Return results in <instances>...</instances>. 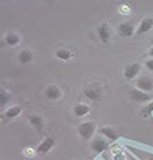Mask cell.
Returning <instances> with one entry per match:
<instances>
[{
  "label": "cell",
  "mask_w": 153,
  "mask_h": 160,
  "mask_svg": "<svg viewBox=\"0 0 153 160\" xmlns=\"http://www.w3.org/2000/svg\"><path fill=\"white\" fill-rule=\"evenodd\" d=\"M149 55H150L151 58H153V48H151L150 51H149Z\"/></svg>",
  "instance_id": "7402d4cb"
},
{
  "label": "cell",
  "mask_w": 153,
  "mask_h": 160,
  "mask_svg": "<svg viewBox=\"0 0 153 160\" xmlns=\"http://www.w3.org/2000/svg\"><path fill=\"white\" fill-rule=\"evenodd\" d=\"M136 32V26L134 22H123L118 25L117 27V33L121 37H124V38H130V37L134 36Z\"/></svg>",
  "instance_id": "7a4b0ae2"
},
{
  "label": "cell",
  "mask_w": 153,
  "mask_h": 160,
  "mask_svg": "<svg viewBox=\"0 0 153 160\" xmlns=\"http://www.w3.org/2000/svg\"><path fill=\"white\" fill-rule=\"evenodd\" d=\"M54 144H55V141H54L53 138H50V137L45 138V139L41 142L40 146H38L36 152L37 153H41V154L47 153L50 150H52V148L54 147Z\"/></svg>",
  "instance_id": "9c48e42d"
},
{
  "label": "cell",
  "mask_w": 153,
  "mask_h": 160,
  "mask_svg": "<svg viewBox=\"0 0 153 160\" xmlns=\"http://www.w3.org/2000/svg\"><path fill=\"white\" fill-rule=\"evenodd\" d=\"M45 96L46 98H48V99L51 100H57L61 98L62 92H61V90H60V88L57 86L50 85V86H47V88L45 90Z\"/></svg>",
  "instance_id": "30bf717a"
},
{
  "label": "cell",
  "mask_w": 153,
  "mask_h": 160,
  "mask_svg": "<svg viewBox=\"0 0 153 160\" xmlns=\"http://www.w3.org/2000/svg\"><path fill=\"white\" fill-rule=\"evenodd\" d=\"M96 123L92 121H87L83 123L79 124L78 126V133L80 134V137L85 139V140H90L91 138L95 135L96 132Z\"/></svg>",
  "instance_id": "6da1fadb"
},
{
  "label": "cell",
  "mask_w": 153,
  "mask_h": 160,
  "mask_svg": "<svg viewBox=\"0 0 153 160\" xmlns=\"http://www.w3.org/2000/svg\"><path fill=\"white\" fill-rule=\"evenodd\" d=\"M152 28H153V18H150V17L144 18V19L141 20V23L137 26L135 35L136 36H142V35L149 33Z\"/></svg>",
  "instance_id": "8992f818"
},
{
  "label": "cell",
  "mask_w": 153,
  "mask_h": 160,
  "mask_svg": "<svg viewBox=\"0 0 153 160\" xmlns=\"http://www.w3.org/2000/svg\"><path fill=\"white\" fill-rule=\"evenodd\" d=\"M100 133L105 138L109 139V140H116L117 138H118V133H117L113 128H109V126L102 128V129L100 130Z\"/></svg>",
  "instance_id": "9a60e30c"
},
{
  "label": "cell",
  "mask_w": 153,
  "mask_h": 160,
  "mask_svg": "<svg viewBox=\"0 0 153 160\" xmlns=\"http://www.w3.org/2000/svg\"><path fill=\"white\" fill-rule=\"evenodd\" d=\"M6 43L10 46H16L20 42V36L16 33H9L6 36Z\"/></svg>",
  "instance_id": "2e32d148"
},
{
  "label": "cell",
  "mask_w": 153,
  "mask_h": 160,
  "mask_svg": "<svg viewBox=\"0 0 153 160\" xmlns=\"http://www.w3.org/2000/svg\"><path fill=\"white\" fill-rule=\"evenodd\" d=\"M136 88L141 89L145 92H150L153 90V78L147 74H143L136 80Z\"/></svg>",
  "instance_id": "3957f363"
},
{
  "label": "cell",
  "mask_w": 153,
  "mask_h": 160,
  "mask_svg": "<svg viewBox=\"0 0 153 160\" xmlns=\"http://www.w3.org/2000/svg\"><path fill=\"white\" fill-rule=\"evenodd\" d=\"M9 102H10V94L6 89L0 88V107L6 106Z\"/></svg>",
  "instance_id": "ac0fdd59"
},
{
  "label": "cell",
  "mask_w": 153,
  "mask_h": 160,
  "mask_svg": "<svg viewBox=\"0 0 153 160\" xmlns=\"http://www.w3.org/2000/svg\"><path fill=\"white\" fill-rule=\"evenodd\" d=\"M140 71H141V64H140L139 62L131 63V64L125 67L124 77L127 80H133L139 76Z\"/></svg>",
  "instance_id": "5b68a950"
},
{
  "label": "cell",
  "mask_w": 153,
  "mask_h": 160,
  "mask_svg": "<svg viewBox=\"0 0 153 160\" xmlns=\"http://www.w3.org/2000/svg\"><path fill=\"white\" fill-rule=\"evenodd\" d=\"M55 55H57V58L60 59V60L67 61L72 57V53H71V51H69L67 49H60L55 52Z\"/></svg>",
  "instance_id": "d6986e66"
},
{
  "label": "cell",
  "mask_w": 153,
  "mask_h": 160,
  "mask_svg": "<svg viewBox=\"0 0 153 160\" xmlns=\"http://www.w3.org/2000/svg\"><path fill=\"white\" fill-rule=\"evenodd\" d=\"M28 121L31 125H33L37 131H42L43 128H44V120L43 117L40 116L37 114H32L28 116Z\"/></svg>",
  "instance_id": "7c38bea8"
},
{
  "label": "cell",
  "mask_w": 153,
  "mask_h": 160,
  "mask_svg": "<svg viewBox=\"0 0 153 160\" xmlns=\"http://www.w3.org/2000/svg\"><path fill=\"white\" fill-rule=\"evenodd\" d=\"M107 148H108V142L104 138L97 137L91 141V149H92L95 152H97V153H100V152L105 151Z\"/></svg>",
  "instance_id": "ba28073f"
},
{
  "label": "cell",
  "mask_w": 153,
  "mask_h": 160,
  "mask_svg": "<svg viewBox=\"0 0 153 160\" xmlns=\"http://www.w3.org/2000/svg\"><path fill=\"white\" fill-rule=\"evenodd\" d=\"M145 66H146V68L149 69L150 71H153V58L149 59V60L145 62Z\"/></svg>",
  "instance_id": "44dd1931"
},
{
  "label": "cell",
  "mask_w": 153,
  "mask_h": 160,
  "mask_svg": "<svg viewBox=\"0 0 153 160\" xmlns=\"http://www.w3.org/2000/svg\"><path fill=\"white\" fill-rule=\"evenodd\" d=\"M34 59V54H33V52L28 49H24L19 52V54H18V61H19L22 64H27V63L32 62Z\"/></svg>",
  "instance_id": "8fae6325"
},
{
  "label": "cell",
  "mask_w": 153,
  "mask_h": 160,
  "mask_svg": "<svg viewBox=\"0 0 153 160\" xmlns=\"http://www.w3.org/2000/svg\"><path fill=\"white\" fill-rule=\"evenodd\" d=\"M128 94H130V97L137 103H145V102H149L151 99V96L149 92H143V90L136 88V87L135 88H131Z\"/></svg>",
  "instance_id": "277c9868"
},
{
  "label": "cell",
  "mask_w": 153,
  "mask_h": 160,
  "mask_svg": "<svg viewBox=\"0 0 153 160\" xmlns=\"http://www.w3.org/2000/svg\"><path fill=\"white\" fill-rule=\"evenodd\" d=\"M85 95L91 100H99L101 97V90L99 88H87L85 89Z\"/></svg>",
  "instance_id": "4fadbf2b"
},
{
  "label": "cell",
  "mask_w": 153,
  "mask_h": 160,
  "mask_svg": "<svg viewBox=\"0 0 153 160\" xmlns=\"http://www.w3.org/2000/svg\"><path fill=\"white\" fill-rule=\"evenodd\" d=\"M22 113V108L19 106H12L6 111V117L7 118H15V117L19 116Z\"/></svg>",
  "instance_id": "e0dca14e"
},
{
  "label": "cell",
  "mask_w": 153,
  "mask_h": 160,
  "mask_svg": "<svg viewBox=\"0 0 153 160\" xmlns=\"http://www.w3.org/2000/svg\"><path fill=\"white\" fill-rule=\"evenodd\" d=\"M97 34H98L99 40L101 41L104 44L109 43V41H111V28H109L108 24H106V23L100 24V25L98 26V28H97Z\"/></svg>",
  "instance_id": "52a82bcc"
},
{
  "label": "cell",
  "mask_w": 153,
  "mask_h": 160,
  "mask_svg": "<svg viewBox=\"0 0 153 160\" xmlns=\"http://www.w3.org/2000/svg\"><path fill=\"white\" fill-rule=\"evenodd\" d=\"M73 112H74V115L78 117H82L85 115H87L90 112V108H89L88 105H86V104H76L74 106L73 108Z\"/></svg>",
  "instance_id": "5bb4252c"
},
{
  "label": "cell",
  "mask_w": 153,
  "mask_h": 160,
  "mask_svg": "<svg viewBox=\"0 0 153 160\" xmlns=\"http://www.w3.org/2000/svg\"><path fill=\"white\" fill-rule=\"evenodd\" d=\"M152 112H153V102H151V103L149 104V105H147L143 111H142V114H143V116L144 117H147L152 114Z\"/></svg>",
  "instance_id": "ffe728a7"
}]
</instances>
